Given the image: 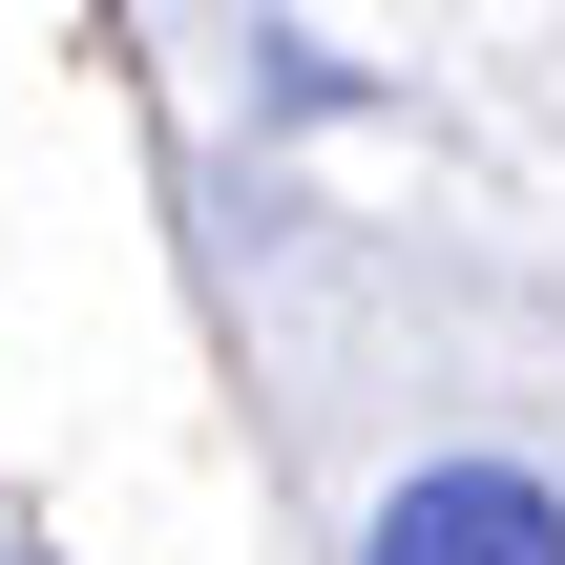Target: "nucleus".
Returning a JSON list of instances; mask_svg holds the SVG:
<instances>
[{
	"instance_id": "obj_1",
	"label": "nucleus",
	"mask_w": 565,
	"mask_h": 565,
	"mask_svg": "<svg viewBox=\"0 0 565 565\" xmlns=\"http://www.w3.org/2000/svg\"><path fill=\"white\" fill-rule=\"evenodd\" d=\"M356 565H565V482L545 461H398Z\"/></svg>"
}]
</instances>
